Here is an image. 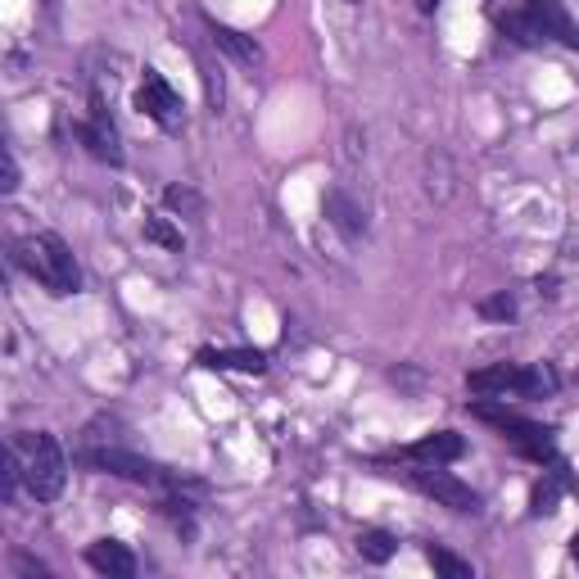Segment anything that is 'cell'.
Segmentation results:
<instances>
[{
	"label": "cell",
	"mask_w": 579,
	"mask_h": 579,
	"mask_svg": "<svg viewBox=\"0 0 579 579\" xmlns=\"http://www.w3.org/2000/svg\"><path fill=\"white\" fill-rule=\"evenodd\" d=\"M209 23V36H213V46L218 51H226L236 64H263V51H258V42L254 36H245V32H236V27H226V23H218V19H204Z\"/></svg>",
	"instance_id": "obj_13"
},
{
	"label": "cell",
	"mask_w": 579,
	"mask_h": 579,
	"mask_svg": "<svg viewBox=\"0 0 579 579\" xmlns=\"http://www.w3.org/2000/svg\"><path fill=\"white\" fill-rule=\"evenodd\" d=\"M19 480H23V461H19L14 448H5V453H0V498H5V503L14 498Z\"/></svg>",
	"instance_id": "obj_19"
},
{
	"label": "cell",
	"mask_w": 579,
	"mask_h": 579,
	"mask_svg": "<svg viewBox=\"0 0 579 579\" xmlns=\"http://www.w3.org/2000/svg\"><path fill=\"white\" fill-rule=\"evenodd\" d=\"M136 109L145 113V119H154L164 132H181L186 127V109H181V96L164 82V73L145 68V82L136 91Z\"/></svg>",
	"instance_id": "obj_7"
},
{
	"label": "cell",
	"mask_w": 579,
	"mask_h": 579,
	"mask_svg": "<svg viewBox=\"0 0 579 579\" xmlns=\"http://www.w3.org/2000/svg\"><path fill=\"white\" fill-rule=\"evenodd\" d=\"M426 561H431L444 579H471V575H476V570H471V561H461V557H453L448 548H435V544L426 548Z\"/></svg>",
	"instance_id": "obj_18"
},
{
	"label": "cell",
	"mask_w": 579,
	"mask_h": 579,
	"mask_svg": "<svg viewBox=\"0 0 579 579\" xmlns=\"http://www.w3.org/2000/svg\"><path fill=\"white\" fill-rule=\"evenodd\" d=\"M200 367L209 371H245V376H263L267 371V354L263 349H204Z\"/></svg>",
	"instance_id": "obj_12"
},
{
	"label": "cell",
	"mask_w": 579,
	"mask_h": 579,
	"mask_svg": "<svg viewBox=\"0 0 579 579\" xmlns=\"http://www.w3.org/2000/svg\"><path fill=\"white\" fill-rule=\"evenodd\" d=\"M349 5H358V0H349Z\"/></svg>",
	"instance_id": "obj_27"
},
{
	"label": "cell",
	"mask_w": 579,
	"mask_h": 579,
	"mask_svg": "<svg viewBox=\"0 0 579 579\" xmlns=\"http://www.w3.org/2000/svg\"><path fill=\"white\" fill-rule=\"evenodd\" d=\"M394 553H399V538H394L390 530H363V534H358V557H363V561L385 566Z\"/></svg>",
	"instance_id": "obj_15"
},
{
	"label": "cell",
	"mask_w": 579,
	"mask_h": 579,
	"mask_svg": "<svg viewBox=\"0 0 579 579\" xmlns=\"http://www.w3.org/2000/svg\"><path fill=\"white\" fill-rule=\"evenodd\" d=\"M471 416L485 421V426L503 431L512 444H521V453H530L534 461H553V439H548V426L538 421H525L521 412L503 408V403H471Z\"/></svg>",
	"instance_id": "obj_3"
},
{
	"label": "cell",
	"mask_w": 579,
	"mask_h": 579,
	"mask_svg": "<svg viewBox=\"0 0 579 579\" xmlns=\"http://www.w3.org/2000/svg\"><path fill=\"white\" fill-rule=\"evenodd\" d=\"M73 136L87 145L91 159H100V164H109V168H119V164H123L119 127H113V119H109V109H104V100H100V96H91V119H87V123H77V127H73Z\"/></svg>",
	"instance_id": "obj_8"
},
{
	"label": "cell",
	"mask_w": 579,
	"mask_h": 579,
	"mask_svg": "<svg viewBox=\"0 0 579 579\" xmlns=\"http://www.w3.org/2000/svg\"><path fill=\"white\" fill-rule=\"evenodd\" d=\"M412 485H416L421 493H431L439 508H448V512H457V516H476V512H480V493H476L467 480H457V476L439 471V461H426L421 471H412Z\"/></svg>",
	"instance_id": "obj_6"
},
{
	"label": "cell",
	"mask_w": 579,
	"mask_h": 579,
	"mask_svg": "<svg viewBox=\"0 0 579 579\" xmlns=\"http://www.w3.org/2000/svg\"><path fill=\"white\" fill-rule=\"evenodd\" d=\"M145 241L168 249V254H181V231L168 218H159V213H145Z\"/></svg>",
	"instance_id": "obj_17"
},
{
	"label": "cell",
	"mask_w": 579,
	"mask_h": 579,
	"mask_svg": "<svg viewBox=\"0 0 579 579\" xmlns=\"http://www.w3.org/2000/svg\"><path fill=\"white\" fill-rule=\"evenodd\" d=\"M498 27H503V36H512L516 46H544V32L534 27V19L521 10V14H503L498 19Z\"/></svg>",
	"instance_id": "obj_16"
},
{
	"label": "cell",
	"mask_w": 579,
	"mask_h": 579,
	"mask_svg": "<svg viewBox=\"0 0 579 579\" xmlns=\"http://www.w3.org/2000/svg\"><path fill=\"white\" fill-rule=\"evenodd\" d=\"M164 204L177 209V213H186V218H200V213H204L200 196H196V190H186V186H168V190H164Z\"/></svg>",
	"instance_id": "obj_20"
},
{
	"label": "cell",
	"mask_w": 579,
	"mask_h": 579,
	"mask_svg": "<svg viewBox=\"0 0 579 579\" xmlns=\"http://www.w3.org/2000/svg\"><path fill=\"white\" fill-rule=\"evenodd\" d=\"M557 498H561V485H557V476H548L544 485L534 489V508H530V512H534V516H553V512H557Z\"/></svg>",
	"instance_id": "obj_21"
},
{
	"label": "cell",
	"mask_w": 579,
	"mask_h": 579,
	"mask_svg": "<svg viewBox=\"0 0 579 579\" xmlns=\"http://www.w3.org/2000/svg\"><path fill=\"white\" fill-rule=\"evenodd\" d=\"M435 5H439V0H416V10H421V14H435Z\"/></svg>",
	"instance_id": "obj_26"
},
{
	"label": "cell",
	"mask_w": 579,
	"mask_h": 579,
	"mask_svg": "<svg viewBox=\"0 0 579 579\" xmlns=\"http://www.w3.org/2000/svg\"><path fill=\"white\" fill-rule=\"evenodd\" d=\"M87 561L91 570L109 575V579H132L136 575V557L127 544H119V538H96V544L87 548Z\"/></svg>",
	"instance_id": "obj_10"
},
{
	"label": "cell",
	"mask_w": 579,
	"mask_h": 579,
	"mask_svg": "<svg viewBox=\"0 0 579 579\" xmlns=\"http://www.w3.org/2000/svg\"><path fill=\"white\" fill-rule=\"evenodd\" d=\"M0 159H5V172H0V190H5V196H14V190H19V164H14L10 149L0 154Z\"/></svg>",
	"instance_id": "obj_24"
},
{
	"label": "cell",
	"mask_w": 579,
	"mask_h": 579,
	"mask_svg": "<svg viewBox=\"0 0 579 579\" xmlns=\"http://www.w3.org/2000/svg\"><path fill=\"white\" fill-rule=\"evenodd\" d=\"M204 96H209V104H213V113H218L222 100H226V87H222V73H218V68H204Z\"/></svg>",
	"instance_id": "obj_23"
},
{
	"label": "cell",
	"mask_w": 579,
	"mask_h": 579,
	"mask_svg": "<svg viewBox=\"0 0 579 579\" xmlns=\"http://www.w3.org/2000/svg\"><path fill=\"white\" fill-rule=\"evenodd\" d=\"M14 566H19L23 575H51V570H46L42 561H32V557H14Z\"/></svg>",
	"instance_id": "obj_25"
},
{
	"label": "cell",
	"mask_w": 579,
	"mask_h": 579,
	"mask_svg": "<svg viewBox=\"0 0 579 579\" xmlns=\"http://www.w3.org/2000/svg\"><path fill=\"white\" fill-rule=\"evenodd\" d=\"M23 485L36 503H55L68 485V457L59 448L55 435L36 431V435H23Z\"/></svg>",
	"instance_id": "obj_2"
},
{
	"label": "cell",
	"mask_w": 579,
	"mask_h": 579,
	"mask_svg": "<svg viewBox=\"0 0 579 579\" xmlns=\"http://www.w3.org/2000/svg\"><path fill=\"white\" fill-rule=\"evenodd\" d=\"M14 263L32 281H42L51 294H77L82 290V272H77L73 249L55 236V231H42V236H23L14 245Z\"/></svg>",
	"instance_id": "obj_1"
},
{
	"label": "cell",
	"mask_w": 579,
	"mask_h": 579,
	"mask_svg": "<svg viewBox=\"0 0 579 579\" xmlns=\"http://www.w3.org/2000/svg\"><path fill=\"white\" fill-rule=\"evenodd\" d=\"M525 14L534 19V27H538V32H544V42L553 36L557 46L579 51V23L566 14L561 0H525Z\"/></svg>",
	"instance_id": "obj_9"
},
{
	"label": "cell",
	"mask_w": 579,
	"mask_h": 579,
	"mask_svg": "<svg viewBox=\"0 0 579 579\" xmlns=\"http://www.w3.org/2000/svg\"><path fill=\"white\" fill-rule=\"evenodd\" d=\"M322 209H326V218H331V226L339 231V236L344 241H358L363 236V209L349 200V196H344V190H326V196H322Z\"/></svg>",
	"instance_id": "obj_14"
},
{
	"label": "cell",
	"mask_w": 579,
	"mask_h": 579,
	"mask_svg": "<svg viewBox=\"0 0 579 579\" xmlns=\"http://www.w3.org/2000/svg\"><path fill=\"white\" fill-rule=\"evenodd\" d=\"M77 457H82L87 467L104 471V476H123V480H136V485H181L172 471L154 467L149 457H136V453H127V448H82Z\"/></svg>",
	"instance_id": "obj_5"
},
{
	"label": "cell",
	"mask_w": 579,
	"mask_h": 579,
	"mask_svg": "<svg viewBox=\"0 0 579 579\" xmlns=\"http://www.w3.org/2000/svg\"><path fill=\"white\" fill-rule=\"evenodd\" d=\"M480 318H489V322H512L516 318V299L503 290V294H493V299H485L480 303Z\"/></svg>",
	"instance_id": "obj_22"
},
{
	"label": "cell",
	"mask_w": 579,
	"mask_h": 579,
	"mask_svg": "<svg viewBox=\"0 0 579 579\" xmlns=\"http://www.w3.org/2000/svg\"><path fill=\"white\" fill-rule=\"evenodd\" d=\"M471 394H544L553 390V376L544 367H516V363H493L467 376Z\"/></svg>",
	"instance_id": "obj_4"
},
{
	"label": "cell",
	"mask_w": 579,
	"mask_h": 579,
	"mask_svg": "<svg viewBox=\"0 0 579 579\" xmlns=\"http://www.w3.org/2000/svg\"><path fill=\"white\" fill-rule=\"evenodd\" d=\"M461 453H467V439H461L457 431H435V435H426V439H416L412 448H403V457L408 461H457Z\"/></svg>",
	"instance_id": "obj_11"
}]
</instances>
